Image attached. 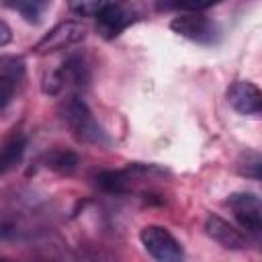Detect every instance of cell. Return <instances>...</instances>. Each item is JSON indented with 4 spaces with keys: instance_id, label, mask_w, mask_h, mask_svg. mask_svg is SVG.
<instances>
[{
    "instance_id": "1",
    "label": "cell",
    "mask_w": 262,
    "mask_h": 262,
    "mask_svg": "<svg viewBox=\"0 0 262 262\" xmlns=\"http://www.w3.org/2000/svg\"><path fill=\"white\" fill-rule=\"evenodd\" d=\"M61 119L70 127V131L74 133L76 139H80L84 143H96V145L108 143L104 129L96 123L88 104L80 96L72 94L61 102Z\"/></svg>"
},
{
    "instance_id": "2",
    "label": "cell",
    "mask_w": 262,
    "mask_h": 262,
    "mask_svg": "<svg viewBox=\"0 0 262 262\" xmlns=\"http://www.w3.org/2000/svg\"><path fill=\"white\" fill-rule=\"evenodd\" d=\"M90 80V70L84 59V55L74 53L70 55L57 70L49 72L43 80V92L47 94H57L61 90H82L88 86Z\"/></svg>"
},
{
    "instance_id": "3",
    "label": "cell",
    "mask_w": 262,
    "mask_h": 262,
    "mask_svg": "<svg viewBox=\"0 0 262 262\" xmlns=\"http://www.w3.org/2000/svg\"><path fill=\"white\" fill-rule=\"evenodd\" d=\"M143 250L156 262H184V250L180 242L162 225H145L139 231Z\"/></svg>"
},
{
    "instance_id": "4",
    "label": "cell",
    "mask_w": 262,
    "mask_h": 262,
    "mask_svg": "<svg viewBox=\"0 0 262 262\" xmlns=\"http://www.w3.org/2000/svg\"><path fill=\"white\" fill-rule=\"evenodd\" d=\"M170 29L174 33H178L180 37H186L201 45L215 43L219 37L217 25L209 16H203L201 12H186V14L174 16L170 23Z\"/></svg>"
},
{
    "instance_id": "5",
    "label": "cell",
    "mask_w": 262,
    "mask_h": 262,
    "mask_svg": "<svg viewBox=\"0 0 262 262\" xmlns=\"http://www.w3.org/2000/svg\"><path fill=\"white\" fill-rule=\"evenodd\" d=\"M227 205L244 229L252 233H262V199L260 196L252 192H233L229 194Z\"/></svg>"
},
{
    "instance_id": "6",
    "label": "cell",
    "mask_w": 262,
    "mask_h": 262,
    "mask_svg": "<svg viewBox=\"0 0 262 262\" xmlns=\"http://www.w3.org/2000/svg\"><path fill=\"white\" fill-rule=\"evenodd\" d=\"M84 35H86V29L80 23H76V20H63L57 27H53L33 49L39 55L51 53V51H59V49H66V47L82 41Z\"/></svg>"
},
{
    "instance_id": "7",
    "label": "cell",
    "mask_w": 262,
    "mask_h": 262,
    "mask_svg": "<svg viewBox=\"0 0 262 262\" xmlns=\"http://www.w3.org/2000/svg\"><path fill=\"white\" fill-rule=\"evenodd\" d=\"M227 102L242 115L262 113V90L252 82L237 80L227 88Z\"/></svg>"
},
{
    "instance_id": "8",
    "label": "cell",
    "mask_w": 262,
    "mask_h": 262,
    "mask_svg": "<svg viewBox=\"0 0 262 262\" xmlns=\"http://www.w3.org/2000/svg\"><path fill=\"white\" fill-rule=\"evenodd\" d=\"M25 76V61L16 55L0 57V108L4 111L14 96L16 86Z\"/></svg>"
},
{
    "instance_id": "9",
    "label": "cell",
    "mask_w": 262,
    "mask_h": 262,
    "mask_svg": "<svg viewBox=\"0 0 262 262\" xmlns=\"http://www.w3.org/2000/svg\"><path fill=\"white\" fill-rule=\"evenodd\" d=\"M131 23H133V14L125 6L113 2H102V8L96 14V29L106 39L117 37Z\"/></svg>"
},
{
    "instance_id": "10",
    "label": "cell",
    "mask_w": 262,
    "mask_h": 262,
    "mask_svg": "<svg viewBox=\"0 0 262 262\" xmlns=\"http://www.w3.org/2000/svg\"><path fill=\"white\" fill-rule=\"evenodd\" d=\"M205 231L211 239H215L219 246H223L227 250H244L246 248V237L239 233V229H235L229 221H225L217 215L207 217Z\"/></svg>"
},
{
    "instance_id": "11",
    "label": "cell",
    "mask_w": 262,
    "mask_h": 262,
    "mask_svg": "<svg viewBox=\"0 0 262 262\" xmlns=\"http://www.w3.org/2000/svg\"><path fill=\"white\" fill-rule=\"evenodd\" d=\"M25 147H27V137L23 133L14 131L10 137H6L4 145H2V156H0V164H2V172L4 174L8 170H12L23 160Z\"/></svg>"
},
{
    "instance_id": "12",
    "label": "cell",
    "mask_w": 262,
    "mask_h": 262,
    "mask_svg": "<svg viewBox=\"0 0 262 262\" xmlns=\"http://www.w3.org/2000/svg\"><path fill=\"white\" fill-rule=\"evenodd\" d=\"M8 6L14 8V10H18L25 20H29V23H39L43 10H45L49 4H47V2H37V0H18V2H8Z\"/></svg>"
},
{
    "instance_id": "13",
    "label": "cell",
    "mask_w": 262,
    "mask_h": 262,
    "mask_svg": "<svg viewBox=\"0 0 262 262\" xmlns=\"http://www.w3.org/2000/svg\"><path fill=\"white\" fill-rule=\"evenodd\" d=\"M47 166L51 170H57L61 174H70L76 170L78 166V156L72 154V151H53L49 158H47Z\"/></svg>"
},
{
    "instance_id": "14",
    "label": "cell",
    "mask_w": 262,
    "mask_h": 262,
    "mask_svg": "<svg viewBox=\"0 0 262 262\" xmlns=\"http://www.w3.org/2000/svg\"><path fill=\"white\" fill-rule=\"evenodd\" d=\"M70 8L82 16H94L96 18L98 10L102 8V2H80V4H72Z\"/></svg>"
},
{
    "instance_id": "15",
    "label": "cell",
    "mask_w": 262,
    "mask_h": 262,
    "mask_svg": "<svg viewBox=\"0 0 262 262\" xmlns=\"http://www.w3.org/2000/svg\"><path fill=\"white\" fill-rule=\"evenodd\" d=\"M0 35H2V37H0V45H6L8 39H10V29H8V25H6L4 20L0 23Z\"/></svg>"
},
{
    "instance_id": "16",
    "label": "cell",
    "mask_w": 262,
    "mask_h": 262,
    "mask_svg": "<svg viewBox=\"0 0 262 262\" xmlns=\"http://www.w3.org/2000/svg\"><path fill=\"white\" fill-rule=\"evenodd\" d=\"M254 176H256V178H258V180L262 182V166H258V168L254 170Z\"/></svg>"
}]
</instances>
